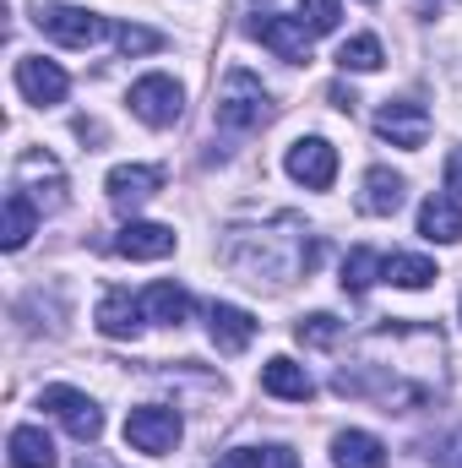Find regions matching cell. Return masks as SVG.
<instances>
[{"mask_svg":"<svg viewBox=\"0 0 462 468\" xmlns=\"http://www.w3.org/2000/svg\"><path fill=\"white\" fill-rule=\"evenodd\" d=\"M224 261H229V272H239L245 283H267V289H283V283H294V278H305L316 261H321V245H316V234L305 229L294 213H283L278 224H267V229H229L224 239Z\"/></svg>","mask_w":462,"mask_h":468,"instance_id":"cell-1","label":"cell"},{"mask_svg":"<svg viewBox=\"0 0 462 468\" xmlns=\"http://www.w3.org/2000/svg\"><path fill=\"white\" fill-rule=\"evenodd\" d=\"M213 120H218L224 131H261V125L272 120V93L261 88V77H250V71H229L224 88H218Z\"/></svg>","mask_w":462,"mask_h":468,"instance_id":"cell-2","label":"cell"},{"mask_svg":"<svg viewBox=\"0 0 462 468\" xmlns=\"http://www.w3.org/2000/svg\"><path fill=\"white\" fill-rule=\"evenodd\" d=\"M11 186L38 207V213H60L66 207V169L49 158V153H22L16 158V169H11Z\"/></svg>","mask_w":462,"mask_h":468,"instance_id":"cell-3","label":"cell"},{"mask_svg":"<svg viewBox=\"0 0 462 468\" xmlns=\"http://www.w3.org/2000/svg\"><path fill=\"white\" fill-rule=\"evenodd\" d=\"M180 409H163V403H142L125 414V447L147 452V458H163L180 447Z\"/></svg>","mask_w":462,"mask_h":468,"instance_id":"cell-4","label":"cell"},{"mask_svg":"<svg viewBox=\"0 0 462 468\" xmlns=\"http://www.w3.org/2000/svg\"><path fill=\"white\" fill-rule=\"evenodd\" d=\"M38 409L55 414L82 447H93V441L104 436V409H99L88 392H77V387H44V392H38Z\"/></svg>","mask_w":462,"mask_h":468,"instance_id":"cell-5","label":"cell"},{"mask_svg":"<svg viewBox=\"0 0 462 468\" xmlns=\"http://www.w3.org/2000/svg\"><path fill=\"white\" fill-rule=\"evenodd\" d=\"M131 115L142 120V125H152V131H169L174 120L185 115V88L174 77L152 71V77L131 82Z\"/></svg>","mask_w":462,"mask_h":468,"instance_id":"cell-6","label":"cell"},{"mask_svg":"<svg viewBox=\"0 0 462 468\" xmlns=\"http://www.w3.org/2000/svg\"><path fill=\"white\" fill-rule=\"evenodd\" d=\"M38 27H44L55 44H66V49H93L99 38L115 33L99 11H82V5H44V11H38Z\"/></svg>","mask_w":462,"mask_h":468,"instance_id":"cell-7","label":"cell"},{"mask_svg":"<svg viewBox=\"0 0 462 468\" xmlns=\"http://www.w3.org/2000/svg\"><path fill=\"white\" fill-rule=\"evenodd\" d=\"M245 33L250 38H261L278 60H289V66H305L310 60V27L299 22V16H278V11H256L250 22H245Z\"/></svg>","mask_w":462,"mask_h":468,"instance_id":"cell-8","label":"cell"},{"mask_svg":"<svg viewBox=\"0 0 462 468\" xmlns=\"http://www.w3.org/2000/svg\"><path fill=\"white\" fill-rule=\"evenodd\" d=\"M283 169H289V180H299L305 191H327V186L338 180V147H332L327 136H299V142L289 147Z\"/></svg>","mask_w":462,"mask_h":468,"instance_id":"cell-9","label":"cell"},{"mask_svg":"<svg viewBox=\"0 0 462 468\" xmlns=\"http://www.w3.org/2000/svg\"><path fill=\"white\" fill-rule=\"evenodd\" d=\"M16 93H22L27 104L49 110V104H66L71 77H66L55 60H44V55H22V60H16Z\"/></svg>","mask_w":462,"mask_h":468,"instance_id":"cell-10","label":"cell"},{"mask_svg":"<svg viewBox=\"0 0 462 468\" xmlns=\"http://www.w3.org/2000/svg\"><path fill=\"white\" fill-rule=\"evenodd\" d=\"M375 131L392 142V147H425V136H430V110L425 104H414V99H386L381 110H375Z\"/></svg>","mask_w":462,"mask_h":468,"instance_id":"cell-11","label":"cell"},{"mask_svg":"<svg viewBox=\"0 0 462 468\" xmlns=\"http://www.w3.org/2000/svg\"><path fill=\"white\" fill-rule=\"evenodd\" d=\"M158 186H163V175H158L152 164H120V169H110V180H104L115 213H136L142 202L158 197Z\"/></svg>","mask_w":462,"mask_h":468,"instance_id":"cell-12","label":"cell"},{"mask_svg":"<svg viewBox=\"0 0 462 468\" xmlns=\"http://www.w3.org/2000/svg\"><path fill=\"white\" fill-rule=\"evenodd\" d=\"M115 250L131 256V261H163V256H174V229H169V224H142V218H131V224L115 234Z\"/></svg>","mask_w":462,"mask_h":468,"instance_id":"cell-13","label":"cell"},{"mask_svg":"<svg viewBox=\"0 0 462 468\" xmlns=\"http://www.w3.org/2000/svg\"><path fill=\"white\" fill-rule=\"evenodd\" d=\"M207 333H213L218 354H245L256 344L261 322H256L250 311H239V305H213V311H207Z\"/></svg>","mask_w":462,"mask_h":468,"instance_id":"cell-14","label":"cell"},{"mask_svg":"<svg viewBox=\"0 0 462 468\" xmlns=\"http://www.w3.org/2000/svg\"><path fill=\"white\" fill-rule=\"evenodd\" d=\"M142 316H147V311H142V300H131L125 289H110V294L99 300V316H93V322H99V333H104V338L125 344V338H136V333H142Z\"/></svg>","mask_w":462,"mask_h":468,"instance_id":"cell-15","label":"cell"},{"mask_svg":"<svg viewBox=\"0 0 462 468\" xmlns=\"http://www.w3.org/2000/svg\"><path fill=\"white\" fill-rule=\"evenodd\" d=\"M403 197H408V180L375 164V169L364 175V191H359V213H370V218H392V213L403 207Z\"/></svg>","mask_w":462,"mask_h":468,"instance_id":"cell-16","label":"cell"},{"mask_svg":"<svg viewBox=\"0 0 462 468\" xmlns=\"http://www.w3.org/2000/svg\"><path fill=\"white\" fill-rule=\"evenodd\" d=\"M261 392H272V398H283V403H310L316 381L305 376V365H294L289 354H278V359L261 365Z\"/></svg>","mask_w":462,"mask_h":468,"instance_id":"cell-17","label":"cell"},{"mask_svg":"<svg viewBox=\"0 0 462 468\" xmlns=\"http://www.w3.org/2000/svg\"><path fill=\"white\" fill-rule=\"evenodd\" d=\"M419 234L436 239V245H457L462 239V202L446 191V197H430L419 207Z\"/></svg>","mask_w":462,"mask_h":468,"instance_id":"cell-18","label":"cell"},{"mask_svg":"<svg viewBox=\"0 0 462 468\" xmlns=\"http://www.w3.org/2000/svg\"><path fill=\"white\" fill-rule=\"evenodd\" d=\"M332 463L338 468H386V441L370 431H338L332 436Z\"/></svg>","mask_w":462,"mask_h":468,"instance_id":"cell-19","label":"cell"},{"mask_svg":"<svg viewBox=\"0 0 462 468\" xmlns=\"http://www.w3.org/2000/svg\"><path fill=\"white\" fill-rule=\"evenodd\" d=\"M5 452H11V468H55V441L38 425H16Z\"/></svg>","mask_w":462,"mask_h":468,"instance_id":"cell-20","label":"cell"},{"mask_svg":"<svg viewBox=\"0 0 462 468\" xmlns=\"http://www.w3.org/2000/svg\"><path fill=\"white\" fill-rule=\"evenodd\" d=\"M142 311H147V322H163V327H180V322L191 316V294H185L180 283H152V289L142 294Z\"/></svg>","mask_w":462,"mask_h":468,"instance_id":"cell-21","label":"cell"},{"mask_svg":"<svg viewBox=\"0 0 462 468\" xmlns=\"http://www.w3.org/2000/svg\"><path fill=\"white\" fill-rule=\"evenodd\" d=\"M38 218H44V213H38V207H33V202L11 186V191H5V224H0V245H5V250H22Z\"/></svg>","mask_w":462,"mask_h":468,"instance_id":"cell-22","label":"cell"},{"mask_svg":"<svg viewBox=\"0 0 462 468\" xmlns=\"http://www.w3.org/2000/svg\"><path fill=\"white\" fill-rule=\"evenodd\" d=\"M381 278H386V283H397V289H430L441 272H436V261H430V256H386Z\"/></svg>","mask_w":462,"mask_h":468,"instance_id":"cell-23","label":"cell"},{"mask_svg":"<svg viewBox=\"0 0 462 468\" xmlns=\"http://www.w3.org/2000/svg\"><path fill=\"white\" fill-rule=\"evenodd\" d=\"M213 468H299V458L289 447H234Z\"/></svg>","mask_w":462,"mask_h":468,"instance_id":"cell-24","label":"cell"},{"mask_svg":"<svg viewBox=\"0 0 462 468\" xmlns=\"http://www.w3.org/2000/svg\"><path fill=\"white\" fill-rule=\"evenodd\" d=\"M381 267H386V261H381L370 245H353L343 256V294H364V289L381 278Z\"/></svg>","mask_w":462,"mask_h":468,"instance_id":"cell-25","label":"cell"},{"mask_svg":"<svg viewBox=\"0 0 462 468\" xmlns=\"http://www.w3.org/2000/svg\"><path fill=\"white\" fill-rule=\"evenodd\" d=\"M381 38H370V33H359V38H348L343 49H338V66L343 71H381Z\"/></svg>","mask_w":462,"mask_h":468,"instance_id":"cell-26","label":"cell"},{"mask_svg":"<svg viewBox=\"0 0 462 468\" xmlns=\"http://www.w3.org/2000/svg\"><path fill=\"white\" fill-rule=\"evenodd\" d=\"M294 338H299V344H310V349H332V344L343 338V322H338V316H327V311H316V316H299Z\"/></svg>","mask_w":462,"mask_h":468,"instance_id":"cell-27","label":"cell"},{"mask_svg":"<svg viewBox=\"0 0 462 468\" xmlns=\"http://www.w3.org/2000/svg\"><path fill=\"white\" fill-rule=\"evenodd\" d=\"M115 44H120V55H152V49H163V33L158 27H142V22H120Z\"/></svg>","mask_w":462,"mask_h":468,"instance_id":"cell-28","label":"cell"},{"mask_svg":"<svg viewBox=\"0 0 462 468\" xmlns=\"http://www.w3.org/2000/svg\"><path fill=\"white\" fill-rule=\"evenodd\" d=\"M338 16H343V5H338V0H299V22L310 27V38H316V33H332V27H338Z\"/></svg>","mask_w":462,"mask_h":468,"instance_id":"cell-29","label":"cell"},{"mask_svg":"<svg viewBox=\"0 0 462 468\" xmlns=\"http://www.w3.org/2000/svg\"><path fill=\"white\" fill-rule=\"evenodd\" d=\"M446 191H452V197L462 202V147L452 153V158H446Z\"/></svg>","mask_w":462,"mask_h":468,"instance_id":"cell-30","label":"cell"},{"mask_svg":"<svg viewBox=\"0 0 462 468\" xmlns=\"http://www.w3.org/2000/svg\"><path fill=\"white\" fill-rule=\"evenodd\" d=\"M441 468H462V431L446 441V447H441Z\"/></svg>","mask_w":462,"mask_h":468,"instance_id":"cell-31","label":"cell"},{"mask_svg":"<svg viewBox=\"0 0 462 468\" xmlns=\"http://www.w3.org/2000/svg\"><path fill=\"white\" fill-rule=\"evenodd\" d=\"M327 99H332V104H338V110H343V115H348V110H353V104H359V99H353V93H348L343 82H332V88H327Z\"/></svg>","mask_w":462,"mask_h":468,"instance_id":"cell-32","label":"cell"},{"mask_svg":"<svg viewBox=\"0 0 462 468\" xmlns=\"http://www.w3.org/2000/svg\"><path fill=\"white\" fill-rule=\"evenodd\" d=\"M77 468H99V463H93V458H82V463H77Z\"/></svg>","mask_w":462,"mask_h":468,"instance_id":"cell-33","label":"cell"}]
</instances>
